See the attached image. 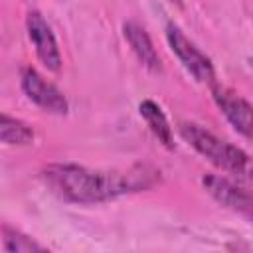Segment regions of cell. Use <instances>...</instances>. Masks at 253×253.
<instances>
[{"mask_svg": "<svg viewBox=\"0 0 253 253\" xmlns=\"http://www.w3.org/2000/svg\"><path fill=\"white\" fill-rule=\"evenodd\" d=\"M42 180L51 194L69 204L93 206L125 194L150 190L160 180V170L150 164H132L119 170H93L79 164H49Z\"/></svg>", "mask_w": 253, "mask_h": 253, "instance_id": "1", "label": "cell"}, {"mask_svg": "<svg viewBox=\"0 0 253 253\" xmlns=\"http://www.w3.org/2000/svg\"><path fill=\"white\" fill-rule=\"evenodd\" d=\"M138 113L140 117L146 121L148 128L152 130V134L158 138V142H162V146H166L168 150H174V136H172V126L164 115V111L150 99H144L138 105Z\"/></svg>", "mask_w": 253, "mask_h": 253, "instance_id": "9", "label": "cell"}, {"mask_svg": "<svg viewBox=\"0 0 253 253\" xmlns=\"http://www.w3.org/2000/svg\"><path fill=\"white\" fill-rule=\"evenodd\" d=\"M123 36H125L126 43L130 45L132 53L136 55V59L142 63V67H146L152 73H158L162 69L158 51H156V47H154L148 32L140 24H136V22H125L123 24Z\"/></svg>", "mask_w": 253, "mask_h": 253, "instance_id": "8", "label": "cell"}, {"mask_svg": "<svg viewBox=\"0 0 253 253\" xmlns=\"http://www.w3.org/2000/svg\"><path fill=\"white\" fill-rule=\"evenodd\" d=\"M26 30H28V38H30L42 65L47 71L57 73L61 69V53H59L57 40L51 32V26L47 24V20L38 10H30L26 16Z\"/></svg>", "mask_w": 253, "mask_h": 253, "instance_id": "5", "label": "cell"}, {"mask_svg": "<svg viewBox=\"0 0 253 253\" xmlns=\"http://www.w3.org/2000/svg\"><path fill=\"white\" fill-rule=\"evenodd\" d=\"M20 85L24 95L38 105L42 111L51 113V115H65L69 105L67 99L63 97V93L49 83L40 71H36L34 67H22L20 71Z\"/></svg>", "mask_w": 253, "mask_h": 253, "instance_id": "4", "label": "cell"}, {"mask_svg": "<svg viewBox=\"0 0 253 253\" xmlns=\"http://www.w3.org/2000/svg\"><path fill=\"white\" fill-rule=\"evenodd\" d=\"M34 128L10 115L0 113V142L14 144V146H26L34 142Z\"/></svg>", "mask_w": 253, "mask_h": 253, "instance_id": "10", "label": "cell"}, {"mask_svg": "<svg viewBox=\"0 0 253 253\" xmlns=\"http://www.w3.org/2000/svg\"><path fill=\"white\" fill-rule=\"evenodd\" d=\"M2 243L6 251L12 253H34V251H45L42 243H38L34 237L22 233L14 227H2Z\"/></svg>", "mask_w": 253, "mask_h": 253, "instance_id": "11", "label": "cell"}, {"mask_svg": "<svg viewBox=\"0 0 253 253\" xmlns=\"http://www.w3.org/2000/svg\"><path fill=\"white\" fill-rule=\"evenodd\" d=\"M180 136L215 168L243 182L249 180L251 162H249V154L243 152L241 148L217 138L213 132L206 130L196 123H180Z\"/></svg>", "mask_w": 253, "mask_h": 253, "instance_id": "2", "label": "cell"}, {"mask_svg": "<svg viewBox=\"0 0 253 253\" xmlns=\"http://www.w3.org/2000/svg\"><path fill=\"white\" fill-rule=\"evenodd\" d=\"M211 95H213L217 109L223 113L227 123L235 128V132L249 138L251 136V103L243 99L241 95L233 93L231 89L215 85V83L211 87Z\"/></svg>", "mask_w": 253, "mask_h": 253, "instance_id": "7", "label": "cell"}, {"mask_svg": "<svg viewBox=\"0 0 253 253\" xmlns=\"http://www.w3.org/2000/svg\"><path fill=\"white\" fill-rule=\"evenodd\" d=\"M170 4H174V6H178V8H184V0H168Z\"/></svg>", "mask_w": 253, "mask_h": 253, "instance_id": "12", "label": "cell"}, {"mask_svg": "<svg viewBox=\"0 0 253 253\" xmlns=\"http://www.w3.org/2000/svg\"><path fill=\"white\" fill-rule=\"evenodd\" d=\"M202 186L204 190L223 208L243 213V215H251V194L241 188L239 184H235L233 180H229L227 176H219V174H204L202 176Z\"/></svg>", "mask_w": 253, "mask_h": 253, "instance_id": "6", "label": "cell"}, {"mask_svg": "<svg viewBox=\"0 0 253 253\" xmlns=\"http://www.w3.org/2000/svg\"><path fill=\"white\" fill-rule=\"evenodd\" d=\"M166 42L170 49L176 53V57L180 59V63L184 65V69L196 81L208 83V85L215 83V69H213L211 59L172 22L166 26Z\"/></svg>", "mask_w": 253, "mask_h": 253, "instance_id": "3", "label": "cell"}]
</instances>
